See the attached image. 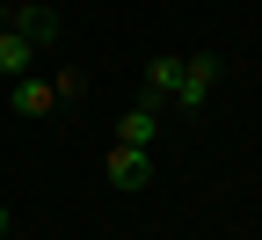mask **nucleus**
I'll return each mask as SVG.
<instances>
[{
    "label": "nucleus",
    "mask_w": 262,
    "mask_h": 240,
    "mask_svg": "<svg viewBox=\"0 0 262 240\" xmlns=\"http://www.w3.org/2000/svg\"><path fill=\"white\" fill-rule=\"evenodd\" d=\"M8 102H15V117H51V110H58V88L37 80V73H22V80L8 88Z\"/></svg>",
    "instance_id": "39448f33"
},
{
    "label": "nucleus",
    "mask_w": 262,
    "mask_h": 240,
    "mask_svg": "<svg viewBox=\"0 0 262 240\" xmlns=\"http://www.w3.org/2000/svg\"><path fill=\"white\" fill-rule=\"evenodd\" d=\"M153 139H160V102L146 95V102H131L117 117V146H153Z\"/></svg>",
    "instance_id": "20e7f679"
},
{
    "label": "nucleus",
    "mask_w": 262,
    "mask_h": 240,
    "mask_svg": "<svg viewBox=\"0 0 262 240\" xmlns=\"http://www.w3.org/2000/svg\"><path fill=\"white\" fill-rule=\"evenodd\" d=\"M37 44H29V37H15V29H0V73H8V80H22V73H37Z\"/></svg>",
    "instance_id": "423d86ee"
},
{
    "label": "nucleus",
    "mask_w": 262,
    "mask_h": 240,
    "mask_svg": "<svg viewBox=\"0 0 262 240\" xmlns=\"http://www.w3.org/2000/svg\"><path fill=\"white\" fill-rule=\"evenodd\" d=\"M102 175H110V189H146L153 182V146H110Z\"/></svg>",
    "instance_id": "f03ea898"
},
{
    "label": "nucleus",
    "mask_w": 262,
    "mask_h": 240,
    "mask_svg": "<svg viewBox=\"0 0 262 240\" xmlns=\"http://www.w3.org/2000/svg\"><path fill=\"white\" fill-rule=\"evenodd\" d=\"M51 88H58V102H80V95H88V73H58Z\"/></svg>",
    "instance_id": "6e6552de"
},
{
    "label": "nucleus",
    "mask_w": 262,
    "mask_h": 240,
    "mask_svg": "<svg viewBox=\"0 0 262 240\" xmlns=\"http://www.w3.org/2000/svg\"><path fill=\"white\" fill-rule=\"evenodd\" d=\"M175 88H182V58H153L146 66V95L153 102H175Z\"/></svg>",
    "instance_id": "0eeeda50"
},
{
    "label": "nucleus",
    "mask_w": 262,
    "mask_h": 240,
    "mask_svg": "<svg viewBox=\"0 0 262 240\" xmlns=\"http://www.w3.org/2000/svg\"><path fill=\"white\" fill-rule=\"evenodd\" d=\"M0 240H8V204H0Z\"/></svg>",
    "instance_id": "1a4fd4ad"
},
{
    "label": "nucleus",
    "mask_w": 262,
    "mask_h": 240,
    "mask_svg": "<svg viewBox=\"0 0 262 240\" xmlns=\"http://www.w3.org/2000/svg\"><path fill=\"white\" fill-rule=\"evenodd\" d=\"M0 29H8V0H0Z\"/></svg>",
    "instance_id": "9d476101"
},
{
    "label": "nucleus",
    "mask_w": 262,
    "mask_h": 240,
    "mask_svg": "<svg viewBox=\"0 0 262 240\" xmlns=\"http://www.w3.org/2000/svg\"><path fill=\"white\" fill-rule=\"evenodd\" d=\"M211 88H219V58H211V51H189V58H182L175 110H204V102H211Z\"/></svg>",
    "instance_id": "f257e3e1"
},
{
    "label": "nucleus",
    "mask_w": 262,
    "mask_h": 240,
    "mask_svg": "<svg viewBox=\"0 0 262 240\" xmlns=\"http://www.w3.org/2000/svg\"><path fill=\"white\" fill-rule=\"evenodd\" d=\"M8 29H15V37H29L37 51H51V44H58V15L44 8V0H22V8L8 0Z\"/></svg>",
    "instance_id": "7ed1b4c3"
}]
</instances>
